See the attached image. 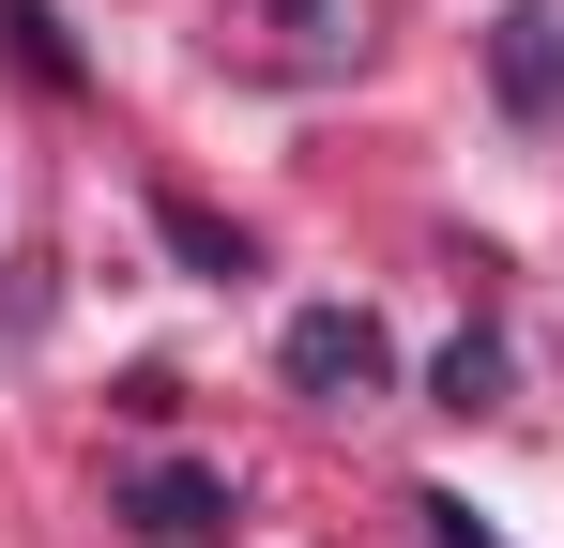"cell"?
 <instances>
[{"label": "cell", "mask_w": 564, "mask_h": 548, "mask_svg": "<svg viewBox=\"0 0 564 548\" xmlns=\"http://www.w3.org/2000/svg\"><path fill=\"white\" fill-rule=\"evenodd\" d=\"M275 381H290V396H321V412H351V396H381V381H397V351H381L367 305H305V320L275 336Z\"/></svg>", "instance_id": "6da1fadb"}, {"label": "cell", "mask_w": 564, "mask_h": 548, "mask_svg": "<svg viewBox=\"0 0 564 548\" xmlns=\"http://www.w3.org/2000/svg\"><path fill=\"white\" fill-rule=\"evenodd\" d=\"M122 534H153V548H229V534H245V487L198 472V457H138V472H122Z\"/></svg>", "instance_id": "7a4b0ae2"}, {"label": "cell", "mask_w": 564, "mask_h": 548, "mask_svg": "<svg viewBox=\"0 0 564 548\" xmlns=\"http://www.w3.org/2000/svg\"><path fill=\"white\" fill-rule=\"evenodd\" d=\"M488 91H503V122H564V0L488 15Z\"/></svg>", "instance_id": "3957f363"}, {"label": "cell", "mask_w": 564, "mask_h": 548, "mask_svg": "<svg viewBox=\"0 0 564 548\" xmlns=\"http://www.w3.org/2000/svg\"><path fill=\"white\" fill-rule=\"evenodd\" d=\"M153 229H169V244H184L198 274H260V244H245V229H214L198 198H153Z\"/></svg>", "instance_id": "277c9868"}, {"label": "cell", "mask_w": 564, "mask_h": 548, "mask_svg": "<svg viewBox=\"0 0 564 548\" xmlns=\"http://www.w3.org/2000/svg\"><path fill=\"white\" fill-rule=\"evenodd\" d=\"M427 396L443 412H503V336H458V351L427 365Z\"/></svg>", "instance_id": "5b68a950"}, {"label": "cell", "mask_w": 564, "mask_h": 548, "mask_svg": "<svg viewBox=\"0 0 564 548\" xmlns=\"http://www.w3.org/2000/svg\"><path fill=\"white\" fill-rule=\"evenodd\" d=\"M0 31H15V62H31L46 91H77V46H62V15H46V0H0Z\"/></svg>", "instance_id": "8992f818"}, {"label": "cell", "mask_w": 564, "mask_h": 548, "mask_svg": "<svg viewBox=\"0 0 564 548\" xmlns=\"http://www.w3.org/2000/svg\"><path fill=\"white\" fill-rule=\"evenodd\" d=\"M412 518H427V534H443V548H503V534H473V503H458V487H427Z\"/></svg>", "instance_id": "52a82bcc"}]
</instances>
